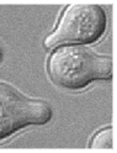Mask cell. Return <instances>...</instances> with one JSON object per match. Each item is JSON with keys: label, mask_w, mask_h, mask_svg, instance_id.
<instances>
[{"label": "cell", "mask_w": 117, "mask_h": 153, "mask_svg": "<svg viewBox=\"0 0 117 153\" xmlns=\"http://www.w3.org/2000/svg\"><path fill=\"white\" fill-rule=\"evenodd\" d=\"M47 72L57 87L79 90L95 80L111 79L112 59L96 54L85 46H59L50 54Z\"/></svg>", "instance_id": "1"}, {"label": "cell", "mask_w": 117, "mask_h": 153, "mask_svg": "<svg viewBox=\"0 0 117 153\" xmlns=\"http://www.w3.org/2000/svg\"><path fill=\"white\" fill-rule=\"evenodd\" d=\"M106 27V13L100 5L70 4L63 10L54 31L46 37L44 47L54 50L68 45H90L104 36Z\"/></svg>", "instance_id": "2"}, {"label": "cell", "mask_w": 117, "mask_h": 153, "mask_svg": "<svg viewBox=\"0 0 117 153\" xmlns=\"http://www.w3.org/2000/svg\"><path fill=\"white\" fill-rule=\"evenodd\" d=\"M52 119V109L42 100L24 97L0 83V140L31 125H44Z\"/></svg>", "instance_id": "3"}, {"label": "cell", "mask_w": 117, "mask_h": 153, "mask_svg": "<svg viewBox=\"0 0 117 153\" xmlns=\"http://www.w3.org/2000/svg\"><path fill=\"white\" fill-rule=\"evenodd\" d=\"M112 127H105L97 131L90 141V147L94 149H111L113 146Z\"/></svg>", "instance_id": "4"}, {"label": "cell", "mask_w": 117, "mask_h": 153, "mask_svg": "<svg viewBox=\"0 0 117 153\" xmlns=\"http://www.w3.org/2000/svg\"><path fill=\"white\" fill-rule=\"evenodd\" d=\"M0 59H1V50H0Z\"/></svg>", "instance_id": "5"}]
</instances>
